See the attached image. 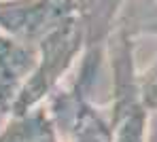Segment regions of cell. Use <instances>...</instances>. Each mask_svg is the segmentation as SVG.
<instances>
[{
    "label": "cell",
    "instance_id": "6da1fadb",
    "mask_svg": "<svg viewBox=\"0 0 157 142\" xmlns=\"http://www.w3.org/2000/svg\"><path fill=\"white\" fill-rule=\"evenodd\" d=\"M38 64V47L0 30V114H11L24 85Z\"/></svg>",
    "mask_w": 157,
    "mask_h": 142
},
{
    "label": "cell",
    "instance_id": "3957f363",
    "mask_svg": "<svg viewBox=\"0 0 157 142\" xmlns=\"http://www.w3.org/2000/svg\"><path fill=\"white\" fill-rule=\"evenodd\" d=\"M66 100L72 104V142H110L108 132L102 125V121L94 114L89 104L81 95V83H77V89Z\"/></svg>",
    "mask_w": 157,
    "mask_h": 142
},
{
    "label": "cell",
    "instance_id": "7a4b0ae2",
    "mask_svg": "<svg viewBox=\"0 0 157 142\" xmlns=\"http://www.w3.org/2000/svg\"><path fill=\"white\" fill-rule=\"evenodd\" d=\"M0 142H59L57 127L45 106L11 113L0 129Z\"/></svg>",
    "mask_w": 157,
    "mask_h": 142
}]
</instances>
